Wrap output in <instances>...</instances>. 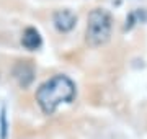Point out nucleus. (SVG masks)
I'll return each instance as SVG.
<instances>
[{"mask_svg":"<svg viewBox=\"0 0 147 139\" xmlns=\"http://www.w3.org/2000/svg\"><path fill=\"white\" fill-rule=\"evenodd\" d=\"M0 126H2V129H0V138L7 139V116H5V108L2 110V113H0Z\"/></svg>","mask_w":147,"mask_h":139,"instance_id":"423d86ee","label":"nucleus"},{"mask_svg":"<svg viewBox=\"0 0 147 139\" xmlns=\"http://www.w3.org/2000/svg\"><path fill=\"white\" fill-rule=\"evenodd\" d=\"M77 88L67 75H54L46 80L36 92V102L44 115H53L59 105L70 103L75 98Z\"/></svg>","mask_w":147,"mask_h":139,"instance_id":"f257e3e1","label":"nucleus"},{"mask_svg":"<svg viewBox=\"0 0 147 139\" xmlns=\"http://www.w3.org/2000/svg\"><path fill=\"white\" fill-rule=\"evenodd\" d=\"M21 44H23V48L28 49V51H36V49H39L41 48V44H42V39H41L39 31H38L36 28L28 26L26 30L23 31Z\"/></svg>","mask_w":147,"mask_h":139,"instance_id":"20e7f679","label":"nucleus"},{"mask_svg":"<svg viewBox=\"0 0 147 139\" xmlns=\"http://www.w3.org/2000/svg\"><path fill=\"white\" fill-rule=\"evenodd\" d=\"M111 16L103 8H93L87 16V30H85V41L93 46H103L111 38Z\"/></svg>","mask_w":147,"mask_h":139,"instance_id":"f03ea898","label":"nucleus"},{"mask_svg":"<svg viewBox=\"0 0 147 139\" xmlns=\"http://www.w3.org/2000/svg\"><path fill=\"white\" fill-rule=\"evenodd\" d=\"M53 22L54 26L57 28V31L61 33H69L72 31L75 25H77V16L75 13L67 8H62V10H56L53 15Z\"/></svg>","mask_w":147,"mask_h":139,"instance_id":"7ed1b4c3","label":"nucleus"},{"mask_svg":"<svg viewBox=\"0 0 147 139\" xmlns=\"http://www.w3.org/2000/svg\"><path fill=\"white\" fill-rule=\"evenodd\" d=\"M13 75H15V79L18 80L20 87L26 88V87L33 82V79H34V70H33V67L30 64L20 62V64H16V67L13 69Z\"/></svg>","mask_w":147,"mask_h":139,"instance_id":"39448f33","label":"nucleus"}]
</instances>
